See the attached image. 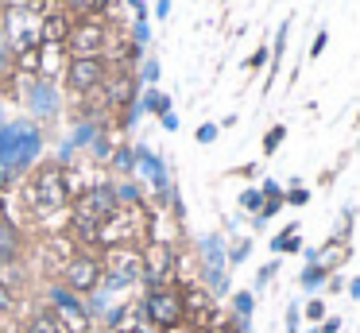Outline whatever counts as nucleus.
<instances>
[{"label": "nucleus", "instance_id": "393cba45", "mask_svg": "<svg viewBox=\"0 0 360 333\" xmlns=\"http://www.w3.org/2000/svg\"><path fill=\"white\" fill-rule=\"evenodd\" d=\"M12 302H16V299H12L8 279H0V314H8V310H12Z\"/></svg>", "mask_w": 360, "mask_h": 333}, {"label": "nucleus", "instance_id": "f8f14e48", "mask_svg": "<svg viewBox=\"0 0 360 333\" xmlns=\"http://www.w3.org/2000/svg\"><path fill=\"white\" fill-rule=\"evenodd\" d=\"M70 27H74V15H70V12H51V15H43V23H39V43H66Z\"/></svg>", "mask_w": 360, "mask_h": 333}, {"label": "nucleus", "instance_id": "c9c22d12", "mask_svg": "<svg viewBox=\"0 0 360 333\" xmlns=\"http://www.w3.org/2000/svg\"><path fill=\"white\" fill-rule=\"evenodd\" d=\"M298 329V306H290L287 310V333H295Z\"/></svg>", "mask_w": 360, "mask_h": 333}, {"label": "nucleus", "instance_id": "f257e3e1", "mask_svg": "<svg viewBox=\"0 0 360 333\" xmlns=\"http://www.w3.org/2000/svg\"><path fill=\"white\" fill-rule=\"evenodd\" d=\"M43 151V132L32 120H12L0 128V167L8 175H24Z\"/></svg>", "mask_w": 360, "mask_h": 333}, {"label": "nucleus", "instance_id": "72a5a7b5", "mask_svg": "<svg viewBox=\"0 0 360 333\" xmlns=\"http://www.w3.org/2000/svg\"><path fill=\"white\" fill-rule=\"evenodd\" d=\"M318 333H341V318H326Z\"/></svg>", "mask_w": 360, "mask_h": 333}, {"label": "nucleus", "instance_id": "f3484780", "mask_svg": "<svg viewBox=\"0 0 360 333\" xmlns=\"http://www.w3.org/2000/svg\"><path fill=\"white\" fill-rule=\"evenodd\" d=\"M326 275H329V271L321 268V263H310V268L302 271V279H298V283H302V291H318V287L326 283Z\"/></svg>", "mask_w": 360, "mask_h": 333}, {"label": "nucleus", "instance_id": "4c0bfd02", "mask_svg": "<svg viewBox=\"0 0 360 333\" xmlns=\"http://www.w3.org/2000/svg\"><path fill=\"white\" fill-rule=\"evenodd\" d=\"M148 35H151V31H148V23H136V43H148Z\"/></svg>", "mask_w": 360, "mask_h": 333}, {"label": "nucleus", "instance_id": "9b49d317", "mask_svg": "<svg viewBox=\"0 0 360 333\" xmlns=\"http://www.w3.org/2000/svg\"><path fill=\"white\" fill-rule=\"evenodd\" d=\"M27 105H32L35 116H43V120H51V116L58 113V93L51 82H32V89H27Z\"/></svg>", "mask_w": 360, "mask_h": 333}, {"label": "nucleus", "instance_id": "9d476101", "mask_svg": "<svg viewBox=\"0 0 360 333\" xmlns=\"http://www.w3.org/2000/svg\"><path fill=\"white\" fill-rule=\"evenodd\" d=\"M171 271H174L171 248H163V244L148 248V256H143V279L151 283V291H155V287H163V279H171Z\"/></svg>", "mask_w": 360, "mask_h": 333}, {"label": "nucleus", "instance_id": "7ed1b4c3", "mask_svg": "<svg viewBox=\"0 0 360 333\" xmlns=\"http://www.w3.org/2000/svg\"><path fill=\"white\" fill-rule=\"evenodd\" d=\"M66 198H70V186H66L63 163H43L32 178V206L43 209V213H51V209L66 206Z\"/></svg>", "mask_w": 360, "mask_h": 333}, {"label": "nucleus", "instance_id": "c85d7f7f", "mask_svg": "<svg viewBox=\"0 0 360 333\" xmlns=\"http://www.w3.org/2000/svg\"><path fill=\"white\" fill-rule=\"evenodd\" d=\"M279 271V263H267V268H259V275H256V287H267L271 283V275Z\"/></svg>", "mask_w": 360, "mask_h": 333}, {"label": "nucleus", "instance_id": "ea45409f", "mask_svg": "<svg viewBox=\"0 0 360 333\" xmlns=\"http://www.w3.org/2000/svg\"><path fill=\"white\" fill-rule=\"evenodd\" d=\"M264 62H267V51H264V46H259V51H256V54H252V58H248V66H264Z\"/></svg>", "mask_w": 360, "mask_h": 333}, {"label": "nucleus", "instance_id": "1a4fd4ad", "mask_svg": "<svg viewBox=\"0 0 360 333\" xmlns=\"http://www.w3.org/2000/svg\"><path fill=\"white\" fill-rule=\"evenodd\" d=\"M136 89H140V82H136L132 70H112L109 82H105V105H109V108L136 105Z\"/></svg>", "mask_w": 360, "mask_h": 333}, {"label": "nucleus", "instance_id": "20e7f679", "mask_svg": "<svg viewBox=\"0 0 360 333\" xmlns=\"http://www.w3.org/2000/svg\"><path fill=\"white\" fill-rule=\"evenodd\" d=\"M112 43L109 27H105L97 15H86V20H74L70 35H66V46H70L74 58H97V54H105Z\"/></svg>", "mask_w": 360, "mask_h": 333}, {"label": "nucleus", "instance_id": "4be33fe9", "mask_svg": "<svg viewBox=\"0 0 360 333\" xmlns=\"http://www.w3.org/2000/svg\"><path fill=\"white\" fill-rule=\"evenodd\" d=\"M283 136H287V128H283V124H275V128L264 136V151H275V147L283 144Z\"/></svg>", "mask_w": 360, "mask_h": 333}, {"label": "nucleus", "instance_id": "f704fd0d", "mask_svg": "<svg viewBox=\"0 0 360 333\" xmlns=\"http://www.w3.org/2000/svg\"><path fill=\"white\" fill-rule=\"evenodd\" d=\"M128 4H132L136 20H148V4H143V0H128Z\"/></svg>", "mask_w": 360, "mask_h": 333}, {"label": "nucleus", "instance_id": "e433bc0d", "mask_svg": "<svg viewBox=\"0 0 360 333\" xmlns=\"http://www.w3.org/2000/svg\"><path fill=\"white\" fill-rule=\"evenodd\" d=\"M94 151H97V155H101V159H105V155H109V139L94 136Z\"/></svg>", "mask_w": 360, "mask_h": 333}, {"label": "nucleus", "instance_id": "2eb2a0df", "mask_svg": "<svg viewBox=\"0 0 360 333\" xmlns=\"http://www.w3.org/2000/svg\"><path fill=\"white\" fill-rule=\"evenodd\" d=\"M202 260H205V268H225V240L213 232V237H205L202 240Z\"/></svg>", "mask_w": 360, "mask_h": 333}, {"label": "nucleus", "instance_id": "f03ea898", "mask_svg": "<svg viewBox=\"0 0 360 333\" xmlns=\"http://www.w3.org/2000/svg\"><path fill=\"white\" fill-rule=\"evenodd\" d=\"M117 209H120V201H117V190H112L109 182L89 186L86 194L74 198V225H78L82 232H97V229H105V225L112 221Z\"/></svg>", "mask_w": 360, "mask_h": 333}, {"label": "nucleus", "instance_id": "7c9ffc66", "mask_svg": "<svg viewBox=\"0 0 360 333\" xmlns=\"http://www.w3.org/2000/svg\"><path fill=\"white\" fill-rule=\"evenodd\" d=\"M155 77H159V62L148 58V62H143V82H155Z\"/></svg>", "mask_w": 360, "mask_h": 333}, {"label": "nucleus", "instance_id": "412c9836", "mask_svg": "<svg viewBox=\"0 0 360 333\" xmlns=\"http://www.w3.org/2000/svg\"><path fill=\"white\" fill-rule=\"evenodd\" d=\"M112 167H117V170H132L136 167V151H132V147H120V151L112 155Z\"/></svg>", "mask_w": 360, "mask_h": 333}, {"label": "nucleus", "instance_id": "4468645a", "mask_svg": "<svg viewBox=\"0 0 360 333\" xmlns=\"http://www.w3.org/2000/svg\"><path fill=\"white\" fill-rule=\"evenodd\" d=\"M12 77H16V54H12V39L0 27V89H8Z\"/></svg>", "mask_w": 360, "mask_h": 333}, {"label": "nucleus", "instance_id": "cd10ccee", "mask_svg": "<svg viewBox=\"0 0 360 333\" xmlns=\"http://www.w3.org/2000/svg\"><path fill=\"white\" fill-rule=\"evenodd\" d=\"M217 139V124H202L198 128V144H213Z\"/></svg>", "mask_w": 360, "mask_h": 333}, {"label": "nucleus", "instance_id": "2f4dec72", "mask_svg": "<svg viewBox=\"0 0 360 333\" xmlns=\"http://www.w3.org/2000/svg\"><path fill=\"white\" fill-rule=\"evenodd\" d=\"M287 201H290V206H306V201H310V190H290Z\"/></svg>", "mask_w": 360, "mask_h": 333}, {"label": "nucleus", "instance_id": "ddd939ff", "mask_svg": "<svg viewBox=\"0 0 360 333\" xmlns=\"http://www.w3.org/2000/svg\"><path fill=\"white\" fill-rule=\"evenodd\" d=\"M24 252V237L12 221H0V263H16Z\"/></svg>", "mask_w": 360, "mask_h": 333}, {"label": "nucleus", "instance_id": "c03bdc74", "mask_svg": "<svg viewBox=\"0 0 360 333\" xmlns=\"http://www.w3.org/2000/svg\"><path fill=\"white\" fill-rule=\"evenodd\" d=\"M97 4H101V8H105V4H109V0H97Z\"/></svg>", "mask_w": 360, "mask_h": 333}, {"label": "nucleus", "instance_id": "5701e85b", "mask_svg": "<svg viewBox=\"0 0 360 333\" xmlns=\"http://www.w3.org/2000/svg\"><path fill=\"white\" fill-rule=\"evenodd\" d=\"M240 206L244 209H256V213H259V209H264V194H259V190H244L240 194Z\"/></svg>", "mask_w": 360, "mask_h": 333}, {"label": "nucleus", "instance_id": "6e6552de", "mask_svg": "<svg viewBox=\"0 0 360 333\" xmlns=\"http://www.w3.org/2000/svg\"><path fill=\"white\" fill-rule=\"evenodd\" d=\"M105 275L112 287H128L136 275H143V260L136 256V248H112L105 256Z\"/></svg>", "mask_w": 360, "mask_h": 333}, {"label": "nucleus", "instance_id": "aec40b11", "mask_svg": "<svg viewBox=\"0 0 360 333\" xmlns=\"http://www.w3.org/2000/svg\"><path fill=\"white\" fill-rule=\"evenodd\" d=\"M66 4V12H78L82 20H86V15H97L101 12V4H97V0H63Z\"/></svg>", "mask_w": 360, "mask_h": 333}, {"label": "nucleus", "instance_id": "b1692460", "mask_svg": "<svg viewBox=\"0 0 360 333\" xmlns=\"http://www.w3.org/2000/svg\"><path fill=\"white\" fill-rule=\"evenodd\" d=\"M233 306H236V314H240L244 322H248V318H252V294H248V291H244V294H236V299H233Z\"/></svg>", "mask_w": 360, "mask_h": 333}, {"label": "nucleus", "instance_id": "58836bf2", "mask_svg": "<svg viewBox=\"0 0 360 333\" xmlns=\"http://www.w3.org/2000/svg\"><path fill=\"white\" fill-rule=\"evenodd\" d=\"M155 15H159V20H167V15H171V0H159V4H155Z\"/></svg>", "mask_w": 360, "mask_h": 333}, {"label": "nucleus", "instance_id": "a211bd4d", "mask_svg": "<svg viewBox=\"0 0 360 333\" xmlns=\"http://www.w3.org/2000/svg\"><path fill=\"white\" fill-rule=\"evenodd\" d=\"M275 252H298V225H290V229H283L279 237L271 240Z\"/></svg>", "mask_w": 360, "mask_h": 333}, {"label": "nucleus", "instance_id": "37998d69", "mask_svg": "<svg viewBox=\"0 0 360 333\" xmlns=\"http://www.w3.org/2000/svg\"><path fill=\"white\" fill-rule=\"evenodd\" d=\"M0 128H4V113H0Z\"/></svg>", "mask_w": 360, "mask_h": 333}, {"label": "nucleus", "instance_id": "dca6fc26", "mask_svg": "<svg viewBox=\"0 0 360 333\" xmlns=\"http://www.w3.org/2000/svg\"><path fill=\"white\" fill-rule=\"evenodd\" d=\"M140 108H148V113H171V97L167 93H159V89H148L143 93V101H140Z\"/></svg>", "mask_w": 360, "mask_h": 333}, {"label": "nucleus", "instance_id": "39448f33", "mask_svg": "<svg viewBox=\"0 0 360 333\" xmlns=\"http://www.w3.org/2000/svg\"><path fill=\"white\" fill-rule=\"evenodd\" d=\"M109 74H112V66H109L105 54H97V58H70L66 62V89L70 93H94L109 82Z\"/></svg>", "mask_w": 360, "mask_h": 333}, {"label": "nucleus", "instance_id": "0eeeda50", "mask_svg": "<svg viewBox=\"0 0 360 333\" xmlns=\"http://www.w3.org/2000/svg\"><path fill=\"white\" fill-rule=\"evenodd\" d=\"M101 260H94V256H74L70 263H66V291L70 294H89L97 291V283H101Z\"/></svg>", "mask_w": 360, "mask_h": 333}, {"label": "nucleus", "instance_id": "bb28decb", "mask_svg": "<svg viewBox=\"0 0 360 333\" xmlns=\"http://www.w3.org/2000/svg\"><path fill=\"white\" fill-rule=\"evenodd\" d=\"M306 318H310V322H321V318H326V306H321L318 299H310L306 302Z\"/></svg>", "mask_w": 360, "mask_h": 333}, {"label": "nucleus", "instance_id": "c756f323", "mask_svg": "<svg viewBox=\"0 0 360 333\" xmlns=\"http://www.w3.org/2000/svg\"><path fill=\"white\" fill-rule=\"evenodd\" d=\"M326 43H329V35H326V31H318V39H314V46H310V58H318V54L326 51Z\"/></svg>", "mask_w": 360, "mask_h": 333}, {"label": "nucleus", "instance_id": "6ab92c4d", "mask_svg": "<svg viewBox=\"0 0 360 333\" xmlns=\"http://www.w3.org/2000/svg\"><path fill=\"white\" fill-rule=\"evenodd\" d=\"M24 333H63V329H58L55 314H35L32 322H27V329H24Z\"/></svg>", "mask_w": 360, "mask_h": 333}, {"label": "nucleus", "instance_id": "a18cd8bd", "mask_svg": "<svg viewBox=\"0 0 360 333\" xmlns=\"http://www.w3.org/2000/svg\"><path fill=\"white\" fill-rule=\"evenodd\" d=\"M136 333H140V329H136Z\"/></svg>", "mask_w": 360, "mask_h": 333}, {"label": "nucleus", "instance_id": "a878e982", "mask_svg": "<svg viewBox=\"0 0 360 333\" xmlns=\"http://www.w3.org/2000/svg\"><path fill=\"white\" fill-rule=\"evenodd\" d=\"M287 31H290V20L279 27V39H275V66H279V58H283V46H287Z\"/></svg>", "mask_w": 360, "mask_h": 333}, {"label": "nucleus", "instance_id": "473e14b6", "mask_svg": "<svg viewBox=\"0 0 360 333\" xmlns=\"http://www.w3.org/2000/svg\"><path fill=\"white\" fill-rule=\"evenodd\" d=\"M244 256H248V240H244V244H236V248H233V252H229V256H225V260H233V263H240V260H244Z\"/></svg>", "mask_w": 360, "mask_h": 333}, {"label": "nucleus", "instance_id": "a19ab883", "mask_svg": "<svg viewBox=\"0 0 360 333\" xmlns=\"http://www.w3.org/2000/svg\"><path fill=\"white\" fill-rule=\"evenodd\" d=\"M163 128L174 132V128H179V116H174V113H163Z\"/></svg>", "mask_w": 360, "mask_h": 333}, {"label": "nucleus", "instance_id": "79ce46f5", "mask_svg": "<svg viewBox=\"0 0 360 333\" xmlns=\"http://www.w3.org/2000/svg\"><path fill=\"white\" fill-rule=\"evenodd\" d=\"M349 294H352V299H360V279H352V283H349Z\"/></svg>", "mask_w": 360, "mask_h": 333}, {"label": "nucleus", "instance_id": "423d86ee", "mask_svg": "<svg viewBox=\"0 0 360 333\" xmlns=\"http://www.w3.org/2000/svg\"><path fill=\"white\" fill-rule=\"evenodd\" d=\"M143 314H148V322L155 325V329H174V325L182 322V299H179V291L155 287V291L148 294V302H143Z\"/></svg>", "mask_w": 360, "mask_h": 333}]
</instances>
